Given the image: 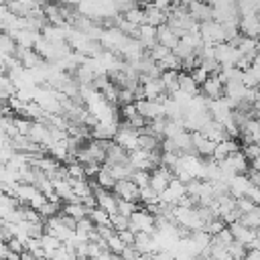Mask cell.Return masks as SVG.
<instances>
[{"mask_svg": "<svg viewBox=\"0 0 260 260\" xmlns=\"http://www.w3.org/2000/svg\"><path fill=\"white\" fill-rule=\"evenodd\" d=\"M130 230L132 232H148V234H154L156 232V215L150 211V209H136L132 215H130Z\"/></svg>", "mask_w": 260, "mask_h": 260, "instance_id": "cell-1", "label": "cell"}, {"mask_svg": "<svg viewBox=\"0 0 260 260\" xmlns=\"http://www.w3.org/2000/svg\"><path fill=\"white\" fill-rule=\"evenodd\" d=\"M199 30H201L203 43H213V45H217V43H223V41H225V37H223V24H221L219 20H215V18L201 22Z\"/></svg>", "mask_w": 260, "mask_h": 260, "instance_id": "cell-2", "label": "cell"}, {"mask_svg": "<svg viewBox=\"0 0 260 260\" xmlns=\"http://www.w3.org/2000/svg\"><path fill=\"white\" fill-rule=\"evenodd\" d=\"M45 232H49V234H53V236L61 238L63 242L75 234V230H71V228H67V225H65V221L61 219V213L45 219Z\"/></svg>", "mask_w": 260, "mask_h": 260, "instance_id": "cell-3", "label": "cell"}, {"mask_svg": "<svg viewBox=\"0 0 260 260\" xmlns=\"http://www.w3.org/2000/svg\"><path fill=\"white\" fill-rule=\"evenodd\" d=\"M114 193L122 199H132V201H140V187L132 181V179H120L114 187Z\"/></svg>", "mask_w": 260, "mask_h": 260, "instance_id": "cell-4", "label": "cell"}, {"mask_svg": "<svg viewBox=\"0 0 260 260\" xmlns=\"http://www.w3.org/2000/svg\"><path fill=\"white\" fill-rule=\"evenodd\" d=\"M240 30H242V35H246V37L258 39V37H260V14H258V12H252V14L240 16Z\"/></svg>", "mask_w": 260, "mask_h": 260, "instance_id": "cell-5", "label": "cell"}, {"mask_svg": "<svg viewBox=\"0 0 260 260\" xmlns=\"http://www.w3.org/2000/svg\"><path fill=\"white\" fill-rule=\"evenodd\" d=\"M201 93H203L205 98H211V100L223 98V93H225V83L219 79V75H209L207 81L201 85Z\"/></svg>", "mask_w": 260, "mask_h": 260, "instance_id": "cell-6", "label": "cell"}, {"mask_svg": "<svg viewBox=\"0 0 260 260\" xmlns=\"http://www.w3.org/2000/svg\"><path fill=\"white\" fill-rule=\"evenodd\" d=\"M156 41L162 43V45H167V47H171V49H175L177 43L181 41V37L177 35V30L169 22H165V24L156 26Z\"/></svg>", "mask_w": 260, "mask_h": 260, "instance_id": "cell-7", "label": "cell"}, {"mask_svg": "<svg viewBox=\"0 0 260 260\" xmlns=\"http://www.w3.org/2000/svg\"><path fill=\"white\" fill-rule=\"evenodd\" d=\"M230 230L234 232V238H236L238 242L246 244V246H248L252 240H256V238H258V232H256L254 228L244 225L240 219H238V221H234V223H230Z\"/></svg>", "mask_w": 260, "mask_h": 260, "instance_id": "cell-8", "label": "cell"}, {"mask_svg": "<svg viewBox=\"0 0 260 260\" xmlns=\"http://www.w3.org/2000/svg\"><path fill=\"white\" fill-rule=\"evenodd\" d=\"M144 10H146V22L152 24V26H160V24H165L169 20V12L156 8L154 4H146Z\"/></svg>", "mask_w": 260, "mask_h": 260, "instance_id": "cell-9", "label": "cell"}, {"mask_svg": "<svg viewBox=\"0 0 260 260\" xmlns=\"http://www.w3.org/2000/svg\"><path fill=\"white\" fill-rule=\"evenodd\" d=\"M250 185H252V183H250L248 175H246V173H238V175L230 181V191H232L234 197H244Z\"/></svg>", "mask_w": 260, "mask_h": 260, "instance_id": "cell-10", "label": "cell"}, {"mask_svg": "<svg viewBox=\"0 0 260 260\" xmlns=\"http://www.w3.org/2000/svg\"><path fill=\"white\" fill-rule=\"evenodd\" d=\"M138 41L144 45V49H150L152 45H156L158 43L156 41V26H152L148 22L140 24V28H138Z\"/></svg>", "mask_w": 260, "mask_h": 260, "instance_id": "cell-11", "label": "cell"}, {"mask_svg": "<svg viewBox=\"0 0 260 260\" xmlns=\"http://www.w3.org/2000/svg\"><path fill=\"white\" fill-rule=\"evenodd\" d=\"M116 132H118V124H104V122H100L98 126L91 128V136L98 138V140H114Z\"/></svg>", "mask_w": 260, "mask_h": 260, "instance_id": "cell-12", "label": "cell"}, {"mask_svg": "<svg viewBox=\"0 0 260 260\" xmlns=\"http://www.w3.org/2000/svg\"><path fill=\"white\" fill-rule=\"evenodd\" d=\"M98 183L104 187V189H112L114 191V187H116V183H118V179L114 177V173H112V167L108 165V162H104L102 165V171L98 173Z\"/></svg>", "mask_w": 260, "mask_h": 260, "instance_id": "cell-13", "label": "cell"}, {"mask_svg": "<svg viewBox=\"0 0 260 260\" xmlns=\"http://www.w3.org/2000/svg\"><path fill=\"white\" fill-rule=\"evenodd\" d=\"M41 242H43V250H45L47 258H53V252L63 244L61 238H57V236H53V234H49V232H45V234L41 236Z\"/></svg>", "mask_w": 260, "mask_h": 260, "instance_id": "cell-14", "label": "cell"}, {"mask_svg": "<svg viewBox=\"0 0 260 260\" xmlns=\"http://www.w3.org/2000/svg\"><path fill=\"white\" fill-rule=\"evenodd\" d=\"M179 73L177 69H165L162 71V81H165V87H167V93H173L175 89H179Z\"/></svg>", "mask_w": 260, "mask_h": 260, "instance_id": "cell-15", "label": "cell"}, {"mask_svg": "<svg viewBox=\"0 0 260 260\" xmlns=\"http://www.w3.org/2000/svg\"><path fill=\"white\" fill-rule=\"evenodd\" d=\"M63 211L69 213V215H73V217H77V219H81V217H85L89 213V209L85 207L83 201H69V203H65Z\"/></svg>", "mask_w": 260, "mask_h": 260, "instance_id": "cell-16", "label": "cell"}, {"mask_svg": "<svg viewBox=\"0 0 260 260\" xmlns=\"http://www.w3.org/2000/svg\"><path fill=\"white\" fill-rule=\"evenodd\" d=\"M87 215L95 221V225H108V223H112V215H110L104 207H100V205H98V207H91Z\"/></svg>", "mask_w": 260, "mask_h": 260, "instance_id": "cell-17", "label": "cell"}, {"mask_svg": "<svg viewBox=\"0 0 260 260\" xmlns=\"http://www.w3.org/2000/svg\"><path fill=\"white\" fill-rule=\"evenodd\" d=\"M39 211H41V215L47 219V217L59 215V213L63 211V207H61V201H51V199H47V201L39 207Z\"/></svg>", "mask_w": 260, "mask_h": 260, "instance_id": "cell-18", "label": "cell"}, {"mask_svg": "<svg viewBox=\"0 0 260 260\" xmlns=\"http://www.w3.org/2000/svg\"><path fill=\"white\" fill-rule=\"evenodd\" d=\"M171 51H173L171 47H167V45H162V43H156V45H152V47L148 49V55H150L154 61H162Z\"/></svg>", "mask_w": 260, "mask_h": 260, "instance_id": "cell-19", "label": "cell"}, {"mask_svg": "<svg viewBox=\"0 0 260 260\" xmlns=\"http://www.w3.org/2000/svg\"><path fill=\"white\" fill-rule=\"evenodd\" d=\"M130 179H132L138 187H146V185H150V171H146V169H136Z\"/></svg>", "mask_w": 260, "mask_h": 260, "instance_id": "cell-20", "label": "cell"}, {"mask_svg": "<svg viewBox=\"0 0 260 260\" xmlns=\"http://www.w3.org/2000/svg\"><path fill=\"white\" fill-rule=\"evenodd\" d=\"M136 209H138L136 201H132V199H122V197L118 199V211H120V213H124V215H128V217H130Z\"/></svg>", "mask_w": 260, "mask_h": 260, "instance_id": "cell-21", "label": "cell"}, {"mask_svg": "<svg viewBox=\"0 0 260 260\" xmlns=\"http://www.w3.org/2000/svg\"><path fill=\"white\" fill-rule=\"evenodd\" d=\"M223 228H228V223L221 219V217H213V219H209L207 223H205V230L211 234V236H215V234H219Z\"/></svg>", "mask_w": 260, "mask_h": 260, "instance_id": "cell-22", "label": "cell"}, {"mask_svg": "<svg viewBox=\"0 0 260 260\" xmlns=\"http://www.w3.org/2000/svg\"><path fill=\"white\" fill-rule=\"evenodd\" d=\"M242 152L248 156V160L252 162L254 158H258L260 156V144L258 142H246L244 146H242Z\"/></svg>", "mask_w": 260, "mask_h": 260, "instance_id": "cell-23", "label": "cell"}, {"mask_svg": "<svg viewBox=\"0 0 260 260\" xmlns=\"http://www.w3.org/2000/svg\"><path fill=\"white\" fill-rule=\"evenodd\" d=\"M236 207H238L242 213H248V211L256 209L258 205H256V203H254L250 197H246V195H244V197H238V201H236Z\"/></svg>", "mask_w": 260, "mask_h": 260, "instance_id": "cell-24", "label": "cell"}, {"mask_svg": "<svg viewBox=\"0 0 260 260\" xmlns=\"http://www.w3.org/2000/svg\"><path fill=\"white\" fill-rule=\"evenodd\" d=\"M134 100H136L134 89H130V87H120V93H118V104H120V106L130 104V102H134Z\"/></svg>", "mask_w": 260, "mask_h": 260, "instance_id": "cell-25", "label": "cell"}, {"mask_svg": "<svg viewBox=\"0 0 260 260\" xmlns=\"http://www.w3.org/2000/svg\"><path fill=\"white\" fill-rule=\"evenodd\" d=\"M189 73L193 75V79H195L199 85H203V83L207 81V77L211 75V73H209L205 67H201V65H199V67H195V69H193V71H189Z\"/></svg>", "mask_w": 260, "mask_h": 260, "instance_id": "cell-26", "label": "cell"}, {"mask_svg": "<svg viewBox=\"0 0 260 260\" xmlns=\"http://www.w3.org/2000/svg\"><path fill=\"white\" fill-rule=\"evenodd\" d=\"M173 51H175L181 59H185V57H189V55H193V53H195V49H193V47H189V45H187V43H183V41H179V43H177V47H175Z\"/></svg>", "mask_w": 260, "mask_h": 260, "instance_id": "cell-27", "label": "cell"}, {"mask_svg": "<svg viewBox=\"0 0 260 260\" xmlns=\"http://www.w3.org/2000/svg\"><path fill=\"white\" fill-rule=\"evenodd\" d=\"M246 197H250L256 205H260V185H250L246 191Z\"/></svg>", "mask_w": 260, "mask_h": 260, "instance_id": "cell-28", "label": "cell"}, {"mask_svg": "<svg viewBox=\"0 0 260 260\" xmlns=\"http://www.w3.org/2000/svg\"><path fill=\"white\" fill-rule=\"evenodd\" d=\"M118 236L126 242V244H134V240H136V232H132L130 228H126V230H120L118 232Z\"/></svg>", "mask_w": 260, "mask_h": 260, "instance_id": "cell-29", "label": "cell"}, {"mask_svg": "<svg viewBox=\"0 0 260 260\" xmlns=\"http://www.w3.org/2000/svg\"><path fill=\"white\" fill-rule=\"evenodd\" d=\"M246 175H248V179H250V183H252V185H260V169L250 167V169L246 171Z\"/></svg>", "mask_w": 260, "mask_h": 260, "instance_id": "cell-30", "label": "cell"}, {"mask_svg": "<svg viewBox=\"0 0 260 260\" xmlns=\"http://www.w3.org/2000/svg\"><path fill=\"white\" fill-rule=\"evenodd\" d=\"M256 49H258V53H260V37H258V41H256Z\"/></svg>", "mask_w": 260, "mask_h": 260, "instance_id": "cell-31", "label": "cell"}, {"mask_svg": "<svg viewBox=\"0 0 260 260\" xmlns=\"http://www.w3.org/2000/svg\"><path fill=\"white\" fill-rule=\"evenodd\" d=\"M256 232H258V236H260V225H258V228H256Z\"/></svg>", "mask_w": 260, "mask_h": 260, "instance_id": "cell-32", "label": "cell"}]
</instances>
